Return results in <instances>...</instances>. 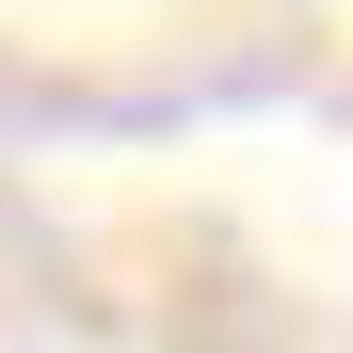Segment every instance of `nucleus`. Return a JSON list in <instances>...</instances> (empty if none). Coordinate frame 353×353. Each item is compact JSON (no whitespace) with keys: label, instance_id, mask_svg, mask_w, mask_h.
Instances as JSON below:
<instances>
[]
</instances>
